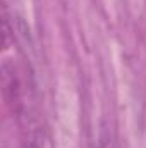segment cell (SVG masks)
Instances as JSON below:
<instances>
[{"instance_id": "obj_1", "label": "cell", "mask_w": 146, "mask_h": 148, "mask_svg": "<svg viewBox=\"0 0 146 148\" xmlns=\"http://www.w3.org/2000/svg\"><path fill=\"white\" fill-rule=\"evenodd\" d=\"M2 81L7 105L16 115L24 148H40L45 140V129L29 76L26 77L24 67L14 60H3Z\"/></svg>"}, {"instance_id": "obj_2", "label": "cell", "mask_w": 146, "mask_h": 148, "mask_svg": "<svg viewBox=\"0 0 146 148\" xmlns=\"http://www.w3.org/2000/svg\"><path fill=\"white\" fill-rule=\"evenodd\" d=\"M98 148H117L115 147V136L108 124H103L98 134Z\"/></svg>"}]
</instances>
